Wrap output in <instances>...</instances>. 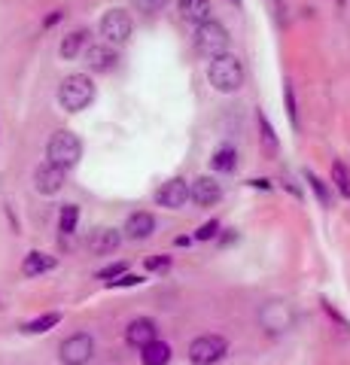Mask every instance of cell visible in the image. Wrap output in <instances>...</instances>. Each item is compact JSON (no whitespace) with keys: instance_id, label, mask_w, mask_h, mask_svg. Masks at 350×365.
Segmentation results:
<instances>
[{"instance_id":"19","label":"cell","mask_w":350,"mask_h":365,"mask_svg":"<svg viewBox=\"0 0 350 365\" xmlns=\"http://www.w3.org/2000/svg\"><path fill=\"white\" fill-rule=\"evenodd\" d=\"M86 40H88V31H83V28H80V31H71V34H67V37L61 40L58 55H61L64 61H73L76 55L86 49Z\"/></svg>"},{"instance_id":"8","label":"cell","mask_w":350,"mask_h":365,"mask_svg":"<svg viewBox=\"0 0 350 365\" xmlns=\"http://www.w3.org/2000/svg\"><path fill=\"white\" fill-rule=\"evenodd\" d=\"M229 353V341L222 335H198L189 344V362L192 365H217Z\"/></svg>"},{"instance_id":"17","label":"cell","mask_w":350,"mask_h":365,"mask_svg":"<svg viewBox=\"0 0 350 365\" xmlns=\"http://www.w3.org/2000/svg\"><path fill=\"white\" fill-rule=\"evenodd\" d=\"M180 19L189 25H205L210 19V0H177Z\"/></svg>"},{"instance_id":"4","label":"cell","mask_w":350,"mask_h":365,"mask_svg":"<svg viewBox=\"0 0 350 365\" xmlns=\"http://www.w3.org/2000/svg\"><path fill=\"white\" fill-rule=\"evenodd\" d=\"M296 319H299L296 307H292L289 302H284V299H271V302H265L262 307H259V326H262L268 335L289 332V329L296 326Z\"/></svg>"},{"instance_id":"2","label":"cell","mask_w":350,"mask_h":365,"mask_svg":"<svg viewBox=\"0 0 350 365\" xmlns=\"http://www.w3.org/2000/svg\"><path fill=\"white\" fill-rule=\"evenodd\" d=\"M95 83L88 73H71L61 79L58 86V104L64 113H83L95 101Z\"/></svg>"},{"instance_id":"18","label":"cell","mask_w":350,"mask_h":365,"mask_svg":"<svg viewBox=\"0 0 350 365\" xmlns=\"http://www.w3.org/2000/svg\"><path fill=\"white\" fill-rule=\"evenodd\" d=\"M171 356H174L171 344H165V341H159V338L150 341L146 347H140V362L143 365H168V362H171Z\"/></svg>"},{"instance_id":"30","label":"cell","mask_w":350,"mask_h":365,"mask_svg":"<svg viewBox=\"0 0 350 365\" xmlns=\"http://www.w3.org/2000/svg\"><path fill=\"white\" fill-rule=\"evenodd\" d=\"M217 232H220V222L217 220H210V222H205V225H201L198 228V241H210V237H217Z\"/></svg>"},{"instance_id":"6","label":"cell","mask_w":350,"mask_h":365,"mask_svg":"<svg viewBox=\"0 0 350 365\" xmlns=\"http://www.w3.org/2000/svg\"><path fill=\"white\" fill-rule=\"evenodd\" d=\"M98 31L110 46H122L131 40V31H134V21L125 9H107L98 21Z\"/></svg>"},{"instance_id":"24","label":"cell","mask_w":350,"mask_h":365,"mask_svg":"<svg viewBox=\"0 0 350 365\" xmlns=\"http://www.w3.org/2000/svg\"><path fill=\"white\" fill-rule=\"evenodd\" d=\"M76 222H80V207H76V204H64L61 213H58V232L61 235H73Z\"/></svg>"},{"instance_id":"29","label":"cell","mask_w":350,"mask_h":365,"mask_svg":"<svg viewBox=\"0 0 350 365\" xmlns=\"http://www.w3.org/2000/svg\"><path fill=\"white\" fill-rule=\"evenodd\" d=\"M125 268H128L125 262H116V265H110V268H104V271H98V280H107V283H110V280H116L119 274H125Z\"/></svg>"},{"instance_id":"28","label":"cell","mask_w":350,"mask_h":365,"mask_svg":"<svg viewBox=\"0 0 350 365\" xmlns=\"http://www.w3.org/2000/svg\"><path fill=\"white\" fill-rule=\"evenodd\" d=\"M138 283H143V277H138V274H119L116 280H110L113 289H125V287H138Z\"/></svg>"},{"instance_id":"21","label":"cell","mask_w":350,"mask_h":365,"mask_svg":"<svg viewBox=\"0 0 350 365\" xmlns=\"http://www.w3.org/2000/svg\"><path fill=\"white\" fill-rule=\"evenodd\" d=\"M210 168L220 170V174H232V170L238 168V150H235V146H220L210 158Z\"/></svg>"},{"instance_id":"5","label":"cell","mask_w":350,"mask_h":365,"mask_svg":"<svg viewBox=\"0 0 350 365\" xmlns=\"http://www.w3.org/2000/svg\"><path fill=\"white\" fill-rule=\"evenodd\" d=\"M195 49L205 55V58H217V55L229 52V31L225 25H220L217 19H207L205 25L195 28Z\"/></svg>"},{"instance_id":"7","label":"cell","mask_w":350,"mask_h":365,"mask_svg":"<svg viewBox=\"0 0 350 365\" xmlns=\"http://www.w3.org/2000/svg\"><path fill=\"white\" fill-rule=\"evenodd\" d=\"M95 356V338L88 332H73L61 341L58 347V359L61 365H88Z\"/></svg>"},{"instance_id":"25","label":"cell","mask_w":350,"mask_h":365,"mask_svg":"<svg viewBox=\"0 0 350 365\" xmlns=\"http://www.w3.org/2000/svg\"><path fill=\"white\" fill-rule=\"evenodd\" d=\"M304 180H308V186L314 189V195H317V201H320V207H329V192H326V182L317 177V174H304Z\"/></svg>"},{"instance_id":"3","label":"cell","mask_w":350,"mask_h":365,"mask_svg":"<svg viewBox=\"0 0 350 365\" xmlns=\"http://www.w3.org/2000/svg\"><path fill=\"white\" fill-rule=\"evenodd\" d=\"M80 158H83V140L73 131L61 128V131H55L49 137V143H46V162L58 165L64 170H71V168L80 165Z\"/></svg>"},{"instance_id":"11","label":"cell","mask_w":350,"mask_h":365,"mask_svg":"<svg viewBox=\"0 0 350 365\" xmlns=\"http://www.w3.org/2000/svg\"><path fill=\"white\" fill-rule=\"evenodd\" d=\"M189 201H195L198 207H217L222 201V186L213 177H198L189 182Z\"/></svg>"},{"instance_id":"23","label":"cell","mask_w":350,"mask_h":365,"mask_svg":"<svg viewBox=\"0 0 350 365\" xmlns=\"http://www.w3.org/2000/svg\"><path fill=\"white\" fill-rule=\"evenodd\" d=\"M256 122H259V134H262V146H265V153L274 158L277 155V150H280V143H277V134H274V125L268 122V116L265 113H259L256 116Z\"/></svg>"},{"instance_id":"22","label":"cell","mask_w":350,"mask_h":365,"mask_svg":"<svg viewBox=\"0 0 350 365\" xmlns=\"http://www.w3.org/2000/svg\"><path fill=\"white\" fill-rule=\"evenodd\" d=\"M332 186L338 189V195L344 201H350V168L341 162V158L332 162Z\"/></svg>"},{"instance_id":"26","label":"cell","mask_w":350,"mask_h":365,"mask_svg":"<svg viewBox=\"0 0 350 365\" xmlns=\"http://www.w3.org/2000/svg\"><path fill=\"white\" fill-rule=\"evenodd\" d=\"M284 98H287V116L292 122V128H299V104H296V91H292V83H284Z\"/></svg>"},{"instance_id":"14","label":"cell","mask_w":350,"mask_h":365,"mask_svg":"<svg viewBox=\"0 0 350 365\" xmlns=\"http://www.w3.org/2000/svg\"><path fill=\"white\" fill-rule=\"evenodd\" d=\"M88 250H92L95 256H110L116 253L119 244H122V232L119 228H95L92 235H88Z\"/></svg>"},{"instance_id":"20","label":"cell","mask_w":350,"mask_h":365,"mask_svg":"<svg viewBox=\"0 0 350 365\" xmlns=\"http://www.w3.org/2000/svg\"><path fill=\"white\" fill-rule=\"evenodd\" d=\"M58 323H61V314L58 311L40 314V317L28 319V323H21V332H25V335H43V332H49V329H55Z\"/></svg>"},{"instance_id":"1","label":"cell","mask_w":350,"mask_h":365,"mask_svg":"<svg viewBox=\"0 0 350 365\" xmlns=\"http://www.w3.org/2000/svg\"><path fill=\"white\" fill-rule=\"evenodd\" d=\"M207 79L210 86L220 91V95H235L241 86H244V64L238 55L232 52H222L217 58H210V67H207Z\"/></svg>"},{"instance_id":"16","label":"cell","mask_w":350,"mask_h":365,"mask_svg":"<svg viewBox=\"0 0 350 365\" xmlns=\"http://www.w3.org/2000/svg\"><path fill=\"white\" fill-rule=\"evenodd\" d=\"M58 268V259L49 253H40V250H31V253L21 259V274L25 277H40V274H49Z\"/></svg>"},{"instance_id":"33","label":"cell","mask_w":350,"mask_h":365,"mask_svg":"<svg viewBox=\"0 0 350 365\" xmlns=\"http://www.w3.org/2000/svg\"><path fill=\"white\" fill-rule=\"evenodd\" d=\"M235 4H241V0H235Z\"/></svg>"},{"instance_id":"10","label":"cell","mask_w":350,"mask_h":365,"mask_svg":"<svg viewBox=\"0 0 350 365\" xmlns=\"http://www.w3.org/2000/svg\"><path fill=\"white\" fill-rule=\"evenodd\" d=\"M155 201H159V207H165V210H183L189 201V182L183 177L168 180L165 186L155 192Z\"/></svg>"},{"instance_id":"31","label":"cell","mask_w":350,"mask_h":365,"mask_svg":"<svg viewBox=\"0 0 350 365\" xmlns=\"http://www.w3.org/2000/svg\"><path fill=\"white\" fill-rule=\"evenodd\" d=\"M146 268H150V271H168V268H171V256H153V259H146Z\"/></svg>"},{"instance_id":"9","label":"cell","mask_w":350,"mask_h":365,"mask_svg":"<svg viewBox=\"0 0 350 365\" xmlns=\"http://www.w3.org/2000/svg\"><path fill=\"white\" fill-rule=\"evenodd\" d=\"M67 182V170L52 165V162H43L37 170H34V189L40 192V195H58Z\"/></svg>"},{"instance_id":"12","label":"cell","mask_w":350,"mask_h":365,"mask_svg":"<svg viewBox=\"0 0 350 365\" xmlns=\"http://www.w3.org/2000/svg\"><path fill=\"white\" fill-rule=\"evenodd\" d=\"M116 61H119V55L110 43H98V46H88L86 49V64L92 73H110L113 67H116Z\"/></svg>"},{"instance_id":"13","label":"cell","mask_w":350,"mask_h":365,"mask_svg":"<svg viewBox=\"0 0 350 365\" xmlns=\"http://www.w3.org/2000/svg\"><path fill=\"white\" fill-rule=\"evenodd\" d=\"M159 338V329H155V319H150V317H138V319H131L128 323V329H125V341L131 347H146L150 341H155Z\"/></svg>"},{"instance_id":"15","label":"cell","mask_w":350,"mask_h":365,"mask_svg":"<svg viewBox=\"0 0 350 365\" xmlns=\"http://www.w3.org/2000/svg\"><path fill=\"white\" fill-rule=\"evenodd\" d=\"M122 232H125L128 241H146V237H153V232H155V216L146 213V210L131 213Z\"/></svg>"},{"instance_id":"27","label":"cell","mask_w":350,"mask_h":365,"mask_svg":"<svg viewBox=\"0 0 350 365\" xmlns=\"http://www.w3.org/2000/svg\"><path fill=\"white\" fill-rule=\"evenodd\" d=\"M138 4V9L143 16H155V13H162V9L168 6V0H134Z\"/></svg>"},{"instance_id":"32","label":"cell","mask_w":350,"mask_h":365,"mask_svg":"<svg viewBox=\"0 0 350 365\" xmlns=\"http://www.w3.org/2000/svg\"><path fill=\"white\" fill-rule=\"evenodd\" d=\"M61 19H64V13H61V9H52V13H49L46 19H43V28H52V25H58Z\"/></svg>"}]
</instances>
